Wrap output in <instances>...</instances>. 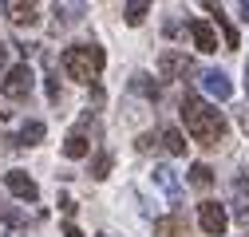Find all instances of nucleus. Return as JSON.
Wrapping results in <instances>:
<instances>
[{"mask_svg": "<svg viewBox=\"0 0 249 237\" xmlns=\"http://www.w3.org/2000/svg\"><path fill=\"white\" fill-rule=\"evenodd\" d=\"M237 16H241V20L249 24V0H237Z\"/></svg>", "mask_w": 249, "mask_h": 237, "instance_id": "obj_22", "label": "nucleus"}, {"mask_svg": "<svg viewBox=\"0 0 249 237\" xmlns=\"http://www.w3.org/2000/svg\"><path fill=\"white\" fill-rule=\"evenodd\" d=\"M202 91H206L210 99H217V103H226V99L233 95V83H230V75H226V71L210 68V71H202Z\"/></svg>", "mask_w": 249, "mask_h": 237, "instance_id": "obj_8", "label": "nucleus"}, {"mask_svg": "<svg viewBox=\"0 0 249 237\" xmlns=\"http://www.w3.org/2000/svg\"><path fill=\"white\" fill-rule=\"evenodd\" d=\"M213 28H222V40H226V48H241V40H237V28L222 16V12H217L213 16Z\"/></svg>", "mask_w": 249, "mask_h": 237, "instance_id": "obj_18", "label": "nucleus"}, {"mask_svg": "<svg viewBox=\"0 0 249 237\" xmlns=\"http://www.w3.org/2000/svg\"><path fill=\"white\" fill-rule=\"evenodd\" d=\"M159 138H162V146H166V154H186V135H182L178 127H166Z\"/></svg>", "mask_w": 249, "mask_h": 237, "instance_id": "obj_15", "label": "nucleus"}, {"mask_svg": "<svg viewBox=\"0 0 249 237\" xmlns=\"http://www.w3.org/2000/svg\"><path fill=\"white\" fill-rule=\"evenodd\" d=\"M64 237H83V233H79V225H71V221H68V225H64Z\"/></svg>", "mask_w": 249, "mask_h": 237, "instance_id": "obj_24", "label": "nucleus"}, {"mask_svg": "<svg viewBox=\"0 0 249 237\" xmlns=\"http://www.w3.org/2000/svg\"><path fill=\"white\" fill-rule=\"evenodd\" d=\"M241 127L249 131V107H241Z\"/></svg>", "mask_w": 249, "mask_h": 237, "instance_id": "obj_25", "label": "nucleus"}, {"mask_svg": "<svg viewBox=\"0 0 249 237\" xmlns=\"http://www.w3.org/2000/svg\"><path fill=\"white\" fill-rule=\"evenodd\" d=\"M150 4H154V0H131V4H127V12H123V16H127V24H131V28H139V24L146 20Z\"/></svg>", "mask_w": 249, "mask_h": 237, "instance_id": "obj_17", "label": "nucleus"}, {"mask_svg": "<svg viewBox=\"0 0 249 237\" xmlns=\"http://www.w3.org/2000/svg\"><path fill=\"white\" fill-rule=\"evenodd\" d=\"M107 174H111V154L99 151L95 158H91V178H107Z\"/></svg>", "mask_w": 249, "mask_h": 237, "instance_id": "obj_20", "label": "nucleus"}, {"mask_svg": "<svg viewBox=\"0 0 249 237\" xmlns=\"http://www.w3.org/2000/svg\"><path fill=\"white\" fill-rule=\"evenodd\" d=\"M154 233L159 237H186V225H182L178 214L174 218H154Z\"/></svg>", "mask_w": 249, "mask_h": 237, "instance_id": "obj_14", "label": "nucleus"}, {"mask_svg": "<svg viewBox=\"0 0 249 237\" xmlns=\"http://www.w3.org/2000/svg\"><path fill=\"white\" fill-rule=\"evenodd\" d=\"M83 4H87V0H55V4H52V16H55V32H64V28L79 24V20H83Z\"/></svg>", "mask_w": 249, "mask_h": 237, "instance_id": "obj_9", "label": "nucleus"}, {"mask_svg": "<svg viewBox=\"0 0 249 237\" xmlns=\"http://www.w3.org/2000/svg\"><path fill=\"white\" fill-rule=\"evenodd\" d=\"M32 83H36L32 68H28V64H16V68H8V71H4L0 95H4V99H12V103H20V99H28V95H32Z\"/></svg>", "mask_w": 249, "mask_h": 237, "instance_id": "obj_3", "label": "nucleus"}, {"mask_svg": "<svg viewBox=\"0 0 249 237\" xmlns=\"http://www.w3.org/2000/svg\"><path fill=\"white\" fill-rule=\"evenodd\" d=\"M198 225H202V233H210V237H222L226 225H230L226 205H222V202H202V205H198Z\"/></svg>", "mask_w": 249, "mask_h": 237, "instance_id": "obj_4", "label": "nucleus"}, {"mask_svg": "<svg viewBox=\"0 0 249 237\" xmlns=\"http://www.w3.org/2000/svg\"><path fill=\"white\" fill-rule=\"evenodd\" d=\"M159 146V135H139V151H154Z\"/></svg>", "mask_w": 249, "mask_h": 237, "instance_id": "obj_21", "label": "nucleus"}, {"mask_svg": "<svg viewBox=\"0 0 249 237\" xmlns=\"http://www.w3.org/2000/svg\"><path fill=\"white\" fill-rule=\"evenodd\" d=\"M0 71H8V48H4V40H0Z\"/></svg>", "mask_w": 249, "mask_h": 237, "instance_id": "obj_23", "label": "nucleus"}, {"mask_svg": "<svg viewBox=\"0 0 249 237\" xmlns=\"http://www.w3.org/2000/svg\"><path fill=\"white\" fill-rule=\"evenodd\" d=\"M182 123H186V135L202 146H217L226 138V118L213 103L198 99V95H186L182 99Z\"/></svg>", "mask_w": 249, "mask_h": 237, "instance_id": "obj_1", "label": "nucleus"}, {"mask_svg": "<svg viewBox=\"0 0 249 237\" xmlns=\"http://www.w3.org/2000/svg\"><path fill=\"white\" fill-rule=\"evenodd\" d=\"M190 186H194V190H210V186H213V170H210L206 162H194V166H190Z\"/></svg>", "mask_w": 249, "mask_h": 237, "instance_id": "obj_16", "label": "nucleus"}, {"mask_svg": "<svg viewBox=\"0 0 249 237\" xmlns=\"http://www.w3.org/2000/svg\"><path fill=\"white\" fill-rule=\"evenodd\" d=\"M150 182L162 190V198H166L170 205L182 202V182H178V174H174L170 166H154V170H150Z\"/></svg>", "mask_w": 249, "mask_h": 237, "instance_id": "obj_7", "label": "nucleus"}, {"mask_svg": "<svg viewBox=\"0 0 249 237\" xmlns=\"http://www.w3.org/2000/svg\"><path fill=\"white\" fill-rule=\"evenodd\" d=\"M99 237H107V233H99Z\"/></svg>", "mask_w": 249, "mask_h": 237, "instance_id": "obj_27", "label": "nucleus"}, {"mask_svg": "<svg viewBox=\"0 0 249 237\" xmlns=\"http://www.w3.org/2000/svg\"><path fill=\"white\" fill-rule=\"evenodd\" d=\"M186 71H194V64H190L182 51H162V55H159V75H162V79H178V75H186Z\"/></svg>", "mask_w": 249, "mask_h": 237, "instance_id": "obj_10", "label": "nucleus"}, {"mask_svg": "<svg viewBox=\"0 0 249 237\" xmlns=\"http://www.w3.org/2000/svg\"><path fill=\"white\" fill-rule=\"evenodd\" d=\"M4 16L12 20V24H36L40 20V12H36V0H4Z\"/></svg>", "mask_w": 249, "mask_h": 237, "instance_id": "obj_11", "label": "nucleus"}, {"mask_svg": "<svg viewBox=\"0 0 249 237\" xmlns=\"http://www.w3.org/2000/svg\"><path fill=\"white\" fill-rule=\"evenodd\" d=\"M245 95H249V59H245Z\"/></svg>", "mask_w": 249, "mask_h": 237, "instance_id": "obj_26", "label": "nucleus"}, {"mask_svg": "<svg viewBox=\"0 0 249 237\" xmlns=\"http://www.w3.org/2000/svg\"><path fill=\"white\" fill-rule=\"evenodd\" d=\"M44 131H48V127L40 123V118H32V123L20 127V135H16L12 142H16V146H36V142H44Z\"/></svg>", "mask_w": 249, "mask_h": 237, "instance_id": "obj_13", "label": "nucleus"}, {"mask_svg": "<svg viewBox=\"0 0 249 237\" xmlns=\"http://www.w3.org/2000/svg\"><path fill=\"white\" fill-rule=\"evenodd\" d=\"M4 186H8V194L20 198V202H36V198H40L36 178H32V174H24V170H8V174H4Z\"/></svg>", "mask_w": 249, "mask_h": 237, "instance_id": "obj_6", "label": "nucleus"}, {"mask_svg": "<svg viewBox=\"0 0 249 237\" xmlns=\"http://www.w3.org/2000/svg\"><path fill=\"white\" fill-rule=\"evenodd\" d=\"M186 32H190V40H194V48L198 51H217V28H213V20H202V16H194L190 24H186Z\"/></svg>", "mask_w": 249, "mask_h": 237, "instance_id": "obj_5", "label": "nucleus"}, {"mask_svg": "<svg viewBox=\"0 0 249 237\" xmlns=\"http://www.w3.org/2000/svg\"><path fill=\"white\" fill-rule=\"evenodd\" d=\"M87 154H91V138L83 135V127L68 131V138H64V158H87Z\"/></svg>", "mask_w": 249, "mask_h": 237, "instance_id": "obj_12", "label": "nucleus"}, {"mask_svg": "<svg viewBox=\"0 0 249 237\" xmlns=\"http://www.w3.org/2000/svg\"><path fill=\"white\" fill-rule=\"evenodd\" d=\"M131 87H135L139 95H146V99H159V83H150V75H135Z\"/></svg>", "mask_w": 249, "mask_h": 237, "instance_id": "obj_19", "label": "nucleus"}, {"mask_svg": "<svg viewBox=\"0 0 249 237\" xmlns=\"http://www.w3.org/2000/svg\"><path fill=\"white\" fill-rule=\"evenodd\" d=\"M64 71H68V79H75V83H91V79H99V71L107 68V51L99 48V44H75V48H68L64 51Z\"/></svg>", "mask_w": 249, "mask_h": 237, "instance_id": "obj_2", "label": "nucleus"}]
</instances>
